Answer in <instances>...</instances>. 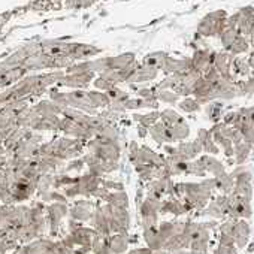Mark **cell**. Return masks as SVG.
Here are the masks:
<instances>
[{
    "label": "cell",
    "mask_w": 254,
    "mask_h": 254,
    "mask_svg": "<svg viewBox=\"0 0 254 254\" xmlns=\"http://www.w3.org/2000/svg\"><path fill=\"white\" fill-rule=\"evenodd\" d=\"M69 214V206L67 203H60V202H54V203H50L47 206V221H48V230H50V235L54 238L59 235V230H60V224H62V220L66 218Z\"/></svg>",
    "instance_id": "6da1fadb"
},
{
    "label": "cell",
    "mask_w": 254,
    "mask_h": 254,
    "mask_svg": "<svg viewBox=\"0 0 254 254\" xmlns=\"http://www.w3.org/2000/svg\"><path fill=\"white\" fill-rule=\"evenodd\" d=\"M93 212H94V208H93V203L87 199H81V200H76L73 203L72 208H69V215L72 220H76L79 223H85V221H90L91 217H93Z\"/></svg>",
    "instance_id": "7a4b0ae2"
},
{
    "label": "cell",
    "mask_w": 254,
    "mask_h": 254,
    "mask_svg": "<svg viewBox=\"0 0 254 254\" xmlns=\"http://www.w3.org/2000/svg\"><path fill=\"white\" fill-rule=\"evenodd\" d=\"M75 186L79 191V196H93L100 187V180L91 177L90 174H84L78 178V183Z\"/></svg>",
    "instance_id": "3957f363"
},
{
    "label": "cell",
    "mask_w": 254,
    "mask_h": 254,
    "mask_svg": "<svg viewBox=\"0 0 254 254\" xmlns=\"http://www.w3.org/2000/svg\"><path fill=\"white\" fill-rule=\"evenodd\" d=\"M129 233H115L108 236V247L114 254H124L129 248Z\"/></svg>",
    "instance_id": "277c9868"
},
{
    "label": "cell",
    "mask_w": 254,
    "mask_h": 254,
    "mask_svg": "<svg viewBox=\"0 0 254 254\" xmlns=\"http://www.w3.org/2000/svg\"><path fill=\"white\" fill-rule=\"evenodd\" d=\"M250 232H251L250 224L245 220H236L235 230H233V239H235V245L238 248H244L248 244Z\"/></svg>",
    "instance_id": "5b68a950"
},
{
    "label": "cell",
    "mask_w": 254,
    "mask_h": 254,
    "mask_svg": "<svg viewBox=\"0 0 254 254\" xmlns=\"http://www.w3.org/2000/svg\"><path fill=\"white\" fill-rule=\"evenodd\" d=\"M56 241L50 239V238H38L35 241H32L30 244H26L24 248L27 251V254H48V251L53 248Z\"/></svg>",
    "instance_id": "8992f818"
},
{
    "label": "cell",
    "mask_w": 254,
    "mask_h": 254,
    "mask_svg": "<svg viewBox=\"0 0 254 254\" xmlns=\"http://www.w3.org/2000/svg\"><path fill=\"white\" fill-rule=\"evenodd\" d=\"M142 235H144V239L148 245L150 250L153 251H159L163 248L165 245V241L162 239V236L159 235V230L157 227H148V229H142Z\"/></svg>",
    "instance_id": "52a82bcc"
},
{
    "label": "cell",
    "mask_w": 254,
    "mask_h": 254,
    "mask_svg": "<svg viewBox=\"0 0 254 254\" xmlns=\"http://www.w3.org/2000/svg\"><path fill=\"white\" fill-rule=\"evenodd\" d=\"M200 160H202V163H203V166H205V171H206V172H209L214 178L226 172L224 163H223V162H220L218 159H215L214 156H208V154H205V156H202V157H200Z\"/></svg>",
    "instance_id": "ba28073f"
},
{
    "label": "cell",
    "mask_w": 254,
    "mask_h": 254,
    "mask_svg": "<svg viewBox=\"0 0 254 254\" xmlns=\"http://www.w3.org/2000/svg\"><path fill=\"white\" fill-rule=\"evenodd\" d=\"M214 180H215V189H217L221 194L229 196V194L233 191V189H235V178H233L230 174L224 172V174L215 177Z\"/></svg>",
    "instance_id": "9c48e42d"
},
{
    "label": "cell",
    "mask_w": 254,
    "mask_h": 254,
    "mask_svg": "<svg viewBox=\"0 0 254 254\" xmlns=\"http://www.w3.org/2000/svg\"><path fill=\"white\" fill-rule=\"evenodd\" d=\"M106 203L111 205L112 208H121V209H127L129 208V196L127 193L123 191H109L108 197H106Z\"/></svg>",
    "instance_id": "30bf717a"
},
{
    "label": "cell",
    "mask_w": 254,
    "mask_h": 254,
    "mask_svg": "<svg viewBox=\"0 0 254 254\" xmlns=\"http://www.w3.org/2000/svg\"><path fill=\"white\" fill-rule=\"evenodd\" d=\"M88 97H90V105L94 111L97 109H106L111 99L106 93H99V91H90L88 93Z\"/></svg>",
    "instance_id": "8fae6325"
},
{
    "label": "cell",
    "mask_w": 254,
    "mask_h": 254,
    "mask_svg": "<svg viewBox=\"0 0 254 254\" xmlns=\"http://www.w3.org/2000/svg\"><path fill=\"white\" fill-rule=\"evenodd\" d=\"M233 148H235V163L238 165V166H241V165H244L245 163V160L248 159V156H250V153H251V150H253V145L251 144H248V142H245V141H242L241 144H238V145H233Z\"/></svg>",
    "instance_id": "7c38bea8"
},
{
    "label": "cell",
    "mask_w": 254,
    "mask_h": 254,
    "mask_svg": "<svg viewBox=\"0 0 254 254\" xmlns=\"http://www.w3.org/2000/svg\"><path fill=\"white\" fill-rule=\"evenodd\" d=\"M205 112H206V117L214 123V124H217V123H221V120H223V115H224V111H223V103H220V102H211L208 106H206V109H205Z\"/></svg>",
    "instance_id": "4fadbf2b"
},
{
    "label": "cell",
    "mask_w": 254,
    "mask_h": 254,
    "mask_svg": "<svg viewBox=\"0 0 254 254\" xmlns=\"http://www.w3.org/2000/svg\"><path fill=\"white\" fill-rule=\"evenodd\" d=\"M232 193L251 202V197H253V184H251V181H235V189H233Z\"/></svg>",
    "instance_id": "5bb4252c"
},
{
    "label": "cell",
    "mask_w": 254,
    "mask_h": 254,
    "mask_svg": "<svg viewBox=\"0 0 254 254\" xmlns=\"http://www.w3.org/2000/svg\"><path fill=\"white\" fill-rule=\"evenodd\" d=\"M171 130H172V135L175 138V141H186L189 136H190V126L186 120L171 126Z\"/></svg>",
    "instance_id": "9a60e30c"
},
{
    "label": "cell",
    "mask_w": 254,
    "mask_h": 254,
    "mask_svg": "<svg viewBox=\"0 0 254 254\" xmlns=\"http://www.w3.org/2000/svg\"><path fill=\"white\" fill-rule=\"evenodd\" d=\"M112 218L123 227L124 232L129 230V227H130V214L127 209L112 208Z\"/></svg>",
    "instance_id": "2e32d148"
},
{
    "label": "cell",
    "mask_w": 254,
    "mask_h": 254,
    "mask_svg": "<svg viewBox=\"0 0 254 254\" xmlns=\"http://www.w3.org/2000/svg\"><path fill=\"white\" fill-rule=\"evenodd\" d=\"M184 118L175 111V109H163L162 112H160V121L163 123V124H166V126H174V124H177V123H180V121H183Z\"/></svg>",
    "instance_id": "e0dca14e"
},
{
    "label": "cell",
    "mask_w": 254,
    "mask_h": 254,
    "mask_svg": "<svg viewBox=\"0 0 254 254\" xmlns=\"http://www.w3.org/2000/svg\"><path fill=\"white\" fill-rule=\"evenodd\" d=\"M200 108H202V105L194 97H186L184 100L180 102V109L184 111V112H189V114L199 112Z\"/></svg>",
    "instance_id": "ac0fdd59"
},
{
    "label": "cell",
    "mask_w": 254,
    "mask_h": 254,
    "mask_svg": "<svg viewBox=\"0 0 254 254\" xmlns=\"http://www.w3.org/2000/svg\"><path fill=\"white\" fill-rule=\"evenodd\" d=\"M187 174H191V175H196V177H205L206 171H205V166L200 160V157L189 162V166H187Z\"/></svg>",
    "instance_id": "d6986e66"
},
{
    "label": "cell",
    "mask_w": 254,
    "mask_h": 254,
    "mask_svg": "<svg viewBox=\"0 0 254 254\" xmlns=\"http://www.w3.org/2000/svg\"><path fill=\"white\" fill-rule=\"evenodd\" d=\"M159 120H160V111H151V112L142 114V118H141L139 124L150 129V127H153Z\"/></svg>",
    "instance_id": "ffe728a7"
},
{
    "label": "cell",
    "mask_w": 254,
    "mask_h": 254,
    "mask_svg": "<svg viewBox=\"0 0 254 254\" xmlns=\"http://www.w3.org/2000/svg\"><path fill=\"white\" fill-rule=\"evenodd\" d=\"M239 132L242 133L244 141H245V142H248V144H251V145L254 147V121L247 123Z\"/></svg>",
    "instance_id": "44dd1931"
},
{
    "label": "cell",
    "mask_w": 254,
    "mask_h": 254,
    "mask_svg": "<svg viewBox=\"0 0 254 254\" xmlns=\"http://www.w3.org/2000/svg\"><path fill=\"white\" fill-rule=\"evenodd\" d=\"M156 96H157V100L165 102V103H171V105H175L178 102V99H180V96L177 93H172V91H168V90L157 91Z\"/></svg>",
    "instance_id": "7402d4cb"
},
{
    "label": "cell",
    "mask_w": 254,
    "mask_h": 254,
    "mask_svg": "<svg viewBox=\"0 0 254 254\" xmlns=\"http://www.w3.org/2000/svg\"><path fill=\"white\" fill-rule=\"evenodd\" d=\"M126 111H138V109H147V103L144 99H129L124 102Z\"/></svg>",
    "instance_id": "603a6c76"
},
{
    "label": "cell",
    "mask_w": 254,
    "mask_h": 254,
    "mask_svg": "<svg viewBox=\"0 0 254 254\" xmlns=\"http://www.w3.org/2000/svg\"><path fill=\"white\" fill-rule=\"evenodd\" d=\"M203 151L208 154V156H215V154H218L220 153V148H218V145L214 142V139H212V136H209L203 144Z\"/></svg>",
    "instance_id": "cb8c5ba5"
},
{
    "label": "cell",
    "mask_w": 254,
    "mask_h": 254,
    "mask_svg": "<svg viewBox=\"0 0 254 254\" xmlns=\"http://www.w3.org/2000/svg\"><path fill=\"white\" fill-rule=\"evenodd\" d=\"M100 186L109 191H123L124 190V186L121 183H115V181L105 180V178H100Z\"/></svg>",
    "instance_id": "d4e9b609"
},
{
    "label": "cell",
    "mask_w": 254,
    "mask_h": 254,
    "mask_svg": "<svg viewBox=\"0 0 254 254\" xmlns=\"http://www.w3.org/2000/svg\"><path fill=\"white\" fill-rule=\"evenodd\" d=\"M85 163H84V160L82 159H75V160H70L69 162V165L66 166V169L63 171L64 174H69V172H72V171H81L82 169V166H84Z\"/></svg>",
    "instance_id": "484cf974"
},
{
    "label": "cell",
    "mask_w": 254,
    "mask_h": 254,
    "mask_svg": "<svg viewBox=\"0 0 254 254\" xmlns=\"http://www.w3.org/2000/svg\"><path fill=\"white\" fill-rule=\"evenodd\" d=\"M214 254H238L236 247H226V245H218L214 251Z\"/></svg>",
    "instance_id": "4316f807"
},
{
    "label": "cell",
    "mask_w": 254,
    "mask_h": 254,
    "mask_svg": "<svg viewBox=\"0 0 254 254\" xmlns=\"http://www.w3.org/2000/svg\"><path fill=\"white\" fill-rule=\"evenodd\" d=\"M94 87H96V88H99V90H103V91L106 93L108 90H111V88H112V84H111V82H108L106 79L100 78V79H97V81L94 82Z\"/></svg>",
    "instance_id": "83f0119b"
},
{
    "label": "cell",
    "mask_w": 254,
    "mask_h": 254,
    "mask_svg": "<svg viewBox=\"0 0 254 254\" xmlns=\"http://www.w3.org/2000/svg\"><path fill=\"white\" fill-rule=\"evenodd\" d=\"M209 136H211V133H209V129H199V130H197V138H196V139H199V141L203 144V142H205V141H206Z\"/></svg>",
    "instance_id": "f1b7e54d"
},
{
    "label": "cell",
    "mask_w": 254,
    "mask_h": 254,
    "mask_svg": "<svg viewBox=\"0 0 254 254\" xmlns=\"http://www.w3.org/2000/svg\"><path fill=\"white\" fill-rule=\"evenodd\" d=\"M163 151L168 154V157H171V156H175L178 151H177V147H174L172 144H165V147H163Z\"/></svg>",
    "instance_id": "f546056e"
},
{
    "label": "cell",
    "mask_w": 254,
    "mask_h": 254,
    "mask_svg": "<svg viewBox=\"0 0 254 254\" xmlns=\"http://www.w3.org/2000/svg\"><path fill=\"white\" fill-rule=\"evenodd\" d=\"M129 254H154V251L150 250L148 247H145V248H135V250L129 251Z\"/></svg>",
    "instance_id": "4dcf8cb0"
},
{
    "label": "cell",
    "mask_w": 254,
    "mask_h": 254,
    "mask_svg": "<svg viewBox=\"0 0 254 254\" xmlns=\"http://www.w3.org/2000/svg\"><path fill=\"white\" fill-rule=\"evenodd\" d=\"M150 135V129L148 127H144L141 124H138V136L139 138H147Z\"/></svg>",
    "instance_id": "1f68e13d"
},
{
    "label": "cell",
    "mask_w": 254,
    "mask_h": 254,
    "mask_svg": "<svg viewBox=\"0 0 254 254\" xmlns=\"http://www.w3.org/2000/svg\"><path fill=\"white\" fill-rule=\"evenodd\" d=\"M247 93H254V76L245 82V94Z\"/></svg>",
    "instance_id": "d6a6232c"
},
{
    "label": "cell",
    "mask_w": 254,
    "mask_h": 254,
    "mask_svg": "<svg viewBox=\"0 0 254 254\" xmlns=\"http://www.w3.org/2000/svg\"><path fill=\"white\" fill-rule=\"evenodd\" d=\"M253 251H254V242L248 247V253H253Z\"/></svg>",
    "instance_id": "836d02e7"
},
{
    "label": "cell",
    "mask_w": 254,
    "mask_h": 254,
    "mask_svg": "<svg viewBox=\"0 0 254 254\" xmlns=\"http://www.w3.org/2000/svg\"><path fill=\"white\" fill-rule=\"evenodd\" d=\"M64 254H75V251H73V250H66Z\"/></svg>",
    "instance_id": "e575fe53"
}]
</instances>
